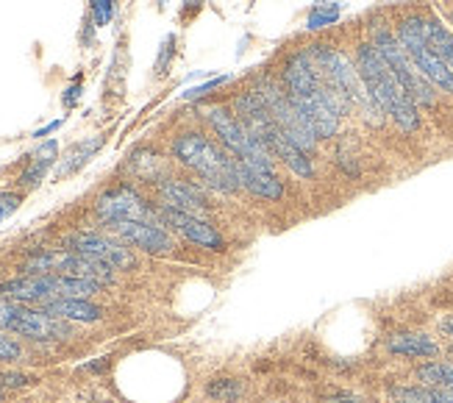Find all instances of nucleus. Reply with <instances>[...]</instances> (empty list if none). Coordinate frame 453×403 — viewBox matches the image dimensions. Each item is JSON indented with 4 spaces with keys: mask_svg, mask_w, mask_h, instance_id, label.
I'll return each mask as SVG.
<instances>
[{
    "mask_svg": "<svg viewBox=\"0 0 453 403\" xmlns=\"http://www.w3.org/2000/svg\"><path fill=\"white\" fill-rule=\"evenodd\" d=\"M281 87L292 106L306 120L318 139H331L340 131V120L350 112L345 95L314 65L309 50H295L287 56L281 70Z\"/></svg>",
    "mask_w": 453,
    "mask_h": 403,
    "instance_id": "nucleus-1",
    "label": "nucleus"
},
{
    "mask_svg": "<svg viewBox=\"0 0 453 403\" xmlns=\"http://www.w3.org/2000/svg\"><path fill=\"white\" fill-rule=\"evenodd\" d=\"M353 65L359 70V78H362L367 95L376 100V106L392 120V123L406 134L420 128V106L415 104V97L401 87V81L389 70L384 56L372 48V43L357 45Z\"/></svg>",
    "mask_w": 453,
    "mask_h": 403,
    "instance_id": "nucleus-2",
    "label": "nucleus"
},
{
    "mask_svg": "<svg viewBox=\"0 0 453 403\" xmlns=\"http://www.w3.org/2000/svg\"><path fill=\"white\" fill-rule=\"evenodd\" d=\"M173 156L181 161L187 170H192L203 184L214 192H240V178H236L234 156L220 145L198 131H184L173 139Z\"/></svg>",
    "mask_w": 453,
    "mask_h": 403,
    "instance_id": "nucleus-3",
    "label": "nucleus"
},
{
    "mask_svg": "<svg viewBox=\"0 0 453 403\" xmlns=\"http://www.w3.org/2000/svg\"><path fill=\"white\" fill-rule=\"evenodd\" d=\"M101 290V284H92L84 278H70L58 273H45V275H19L12 278L6 284H0V298L17 300L26 306H45L50 300H65V298H89Z\"/></svg>",
    "mask_w": 453,
    "mask_h": 403,
    "instance_id": "nucleus-4",
    "label": "nucleus"
},
{
    "mask_svg": "<svg viewBox=\"0 0 453 403\" xmlns=\"http://www.w3.org/2000/svg\"><path fill=\"white\" fill-rule=\"evenodd\" d=\"M309 56L314 58V65H318L323 70V75L331 81L334 87H337L345 100L350 104V109L357 106L362 109L365 120H372V123H381L384 120V112L376 106V100H372L362 84V78H359V70L357 65H353V58H348L340 48H334V45H311L309 48Z\"/></svg>",
    "mask_w": 453,
    "mask_h": 403,
    "instance_id": "nucleus-5",
    "label": "nucleus"
},
{
    "mask_svg": "<svg viewBox=\"0 0 453 403\" xmlns=\"http://www.w3.org/2000/svg\"><path fill=\"white\" fill-rule=\"evenodd\" d=\"M209 128L218 136V143L234 156L242 161H253V165H267L275 167V156L273 151L262 143L259 136H253L240 117L234 114L231 106H209L203 112Z\"/></svg>",
    "mask_w": 453,
    "mask_h": 403,
    "instance_id": "nucleus-6",
    "label": "nucleus"
},
{
    "mask_svg": "<svg viewBox=\"0 0 453 403\" xmlns=\"http://www.w3.org/2000/svg\"><path fill=\"white\" fill-rule=\"evenodd\" d=\"M370 43H372V48H376L384 56V62L389 65L392 73H395V78L401 81V87L411 97H415L418 106H434L437 104V89H434V84H431V81L415 67V62H411L409 53L403 50V45L398 43L395 31H389L384 26L372 28Z\"/></svg>",
    "mask_w": 453,
    "mask_h": 403,
    "instance_id": "nucleus-7",
    "label": "nucleus"
},
{
    "mask_svg": "<svg viewBox=\"0 0 453 403\" xmlns=\"http://www.w3.org/2000/svg\"><path fill=\"white\" fill-rule=\"evenodd\" d=\"M398 43L409 53V58L415 62V67L434 84L437 92L453 95V70L442 62V58L428 48L426 34H423V14H409L403 17L395 28Z\"/></svg>",
    "mask_w": 453,
    "mask_h": 403,
    "instance_id": "nucleus-8",
    "label": "nucleus"
},
{
    "mask_svg": "<svg viewBox=\"0 0 453 403\" xmlns=\"http://www.w3.org/2000/svg\"><path fill=\"white\" fill-rule=\"evenodd\" d=\"M256 92L262 95L265 100V106L270 109L273 120H275V126H279L295 145H298L301 151H306L309 156L318 151V143L320 139L314 136V131L306 126V120L298 114V109L292 106V100L287 97L284 87H281V81H275L270 75H262L259 81H256Z\"/></svg>",
    "mask_w": 453,
    "mask_h": 403,
    "instance_id": "nucleus-9",
    "label": "nucleus"
},
{
    "mask_svg": "<svg viewBox=\"0 0 453 403\" xmlns=\"http://www.w3.org/2000/svg\"><path fill=\"white\" fill-rule=\"evenodd\" d=\"M26 275H45V273H58L70 278H84L92 284H111L114 281V267L104 265V261L81 256L75 251H42L26 261Z\"/></svg>",
    "mask_w": 453,
    "mask_h": 403,
    "instance_id": "nucleus-10",
    "label": "nucleus"
},
{
    "mask_svg": "<svg viewBox=\"0 0 453 403\" xmlns=\"http://www.w3.org/2000/svg\"><path fill=\"white\" fill-rule=\"evenodd\" d=\"M97 217L104 223H117V220H142V223H162L159 220V206H150L148 200L131 190V187H111L106 190L95 204Z\"/></svg>",
    "mask_w": 453,
    "mask_h": 403,
    "instance_id": "nucleus-11",
    "label": "nucleus"
},
{
    "mask_svg": "<svg viewBox=\"0 0 453 403\" xmlns=\"http://www.w3.org/2000/svg\"><path fill=\"white\" fill-rule=\"evenodd\" d=\"M67 251L97 259V261H104V265H109L114 270H134L136 267V259L126 248V242H114V239H109L104 234H92V231L73 234L67 239Z\"/></svg>",
    "mask_w": 453,
    "mask_h": 403,
    "instance_id": "nucleus-12",
    "label": "nucleus"
},
{
    "mask_svg": "<svg viewBox=\"0 0 453 403\" xmlns=\"http://www.w3.org/2000/svg\"><path fill=\"white\" fill-rule=\"evenodd\" d=\"M109 231L126 242L131 248H140L153 256H165L175 248L170 231L162 229V223H142V220H117V223H106Z\"/></svg>",
    "mask_w": 453,
    "mask_h": 403,
    "instance_id": "nucleus-13",
    "label": "nucleus"
},
{
    "mask_svg": "<svg viewBox=\"0 0 453 403\" xmlns=\"http://www.w3.org/2000/svg\"><path fill=\"white\" fill-rule=\"evenodd\" d=\"M159 220L165 226H170L175 234H181L187 242H192V245H198V248H206V251H223L226 248V239L220 236V231L214 229L209 220H203L198 214L159 206Z\"/></svg>",
    "mask_w": 453,
    "mask_h": 403,
    "instance_id": "nucleus-14",
    "label": "nucleus"
},
{
    "mask_svg": "<svg viewBox=\"0 0 453 403\" xmlns=\"http://www.w3.org/2000/svg\"><path fill=\"white\" fill-rule=\"evenodd\" d=\"M159 195H162V206L167 209H179V212H189L203 217L209 209V200L201 184L195 181H184V178H162L159 181Z\"/></svg>",
    "mask_w": 453,
    "mask_h": 403,
    "instance_id": "nucleus-15",
    "label": "nucleus"
},
{
    "mask_svg": "<svg viewBox=\"0 0 453 403\" xmlns=\"http://www.w3.org/2000/svg\"><path fill=\"white\" fill-rule=\"evenodd\" d=\"M236 178H240V187L248 190L256 198L265 200H281L284 198V181L275 175V167L267 165H253V161L234 159Z\"/></svg>",
    "mask_w": 453,
    "mask_h": 403,
    "instance_id": "nucleus-16",
    "label": "nucleus"
},
{
    "mask_svg": "<svg viewBox=\"0 0 453 403\" xmlns=\"http://www.w3.org/2000/svg\"><path fill=\"white\" fill-rule=\"evenodd\" d=\"M387 351L403 359H434L440 356V342L423 331H398L387 337Z\"/></svg>",
    "mask_w": 453,
    "mask_h": 403,
    "instance_id": "nucleus-17",
    "label": "nucleus"
},
{
    "mask_svg": "<svg viewBox=\"0 0 453 403\" xmlns=\"http://www.w3.org/2000/svg\"><path fill=\"white\" fill-rule=\"evenodd\" d=\"M270 151H273V156L279 159L289 173H295V175L303 178V181L314 178L311 156H309L306 151H301L298 145H295L292 139H289L281 128L273 134V139H270Z\"/></svg>",
    "mask_w": 453,
    "mask_h": 403,
    "instance_id": "nucleus-18",
    "label": "nucleus"
},
{
    "mask_svg": "<svg viewBox=\"0 0 453 403\" xmlns=\"http://www.w3.org/2000/svg\"><path fill=\"white\" fill-rule=\"evenodd\" d=\"M106 139L104 136H89V139H81V143H75L62 159H58V165H56V178L62 181V178H70L75 175L78 170H84L89 165V159L104 148Z\"/></svg>",
    "mask_w": 453,
    "mask_h": 403,
    "instance_id": "nucleus-19",
    "label": "nucleus"
},
{
    "mask_svg": "<svg viewBox=\"0 0 453 403\" xmlns=\"http://www.w3.org/2000/svg\"><path fill=\"white\" fill-rule=\"evenodd\" d=\"M42 312H48L50 317L58 320H75V322H97L101 320V306L89 304L87 298H65V300H50V304L39 306Z\"/></svg>",
    "mask_w": 453,
    "mask_h": 403,
    "instance_id": "nucleus-20",
    "label": "nucleus"
},
{
    "mask_svg": "<svg viewBox=\"0 0 453 403\" xmlns=\"http://www.w3.org/2000/svg\"><path fill=\"white\" fill-rule=\"evenodd\" d=\"M423 34H426L428 48L453 70V31L442 23L437 14H426L423 17Z\"/></svg>",
    "mask_w": 453,
    "mask_h": 403,
    "instance_id": "nucleus-21",
    "label": "nucleus"
},
{
    "mask_svg": "<svg viewBox=\"0 0 453 403\" xmlns=\"http://www.w3.org/2000/svg\"><path fill=\"white\" fill-rule=\"evenodd\" d=\"M56 156H58V143H56V139H48L45 145H39L34 151L31 161H28V167L23 170V175H19V184L28 187V190L39 187V181H42L48 175V170L56 165Z\"/></svg>",
    "mask_w": 453,
    "mask_h": 403,
    "instance_id": "nucleus-22",
    "label": "nucleus"
},
{
    "mask_svg": "<svg viewBox=\"0 0 453 403\" xmlns=\"http://www.w3.org/2000/svg\"><path fill=\"white\" fill-rule=\"evenodd\" d=\"M392 403H453V390H440V387H395L389 392Z\"/></svg>",
    "mask_w": 453,
    "mask_h": 403,
    "instance_id": "nucleus-23",
    "label": "nucleus"
},
{
    "mask_svg": "<svg viewBox=\"0 0 453 403\" xmlns=\"http://www.w3.org/2000/svg\"><path fill=\"white\" fill-rule=\"evenodd\" d=\"M418 384L423 387H440V390H453V361H423L415 370Z\"/></svg>",
    "mask_w": 453,
    "mask_h": 403,
    "instance_id": "nucleus-24",
    "label": "nucleus"
},
{
    "mask_svg": "<svg viewBox=\"0 0 453 403\" xmlns=\"http://www.w3.org/2000/svg\"><path fill=\"white\" fill-rule=\"evenodd\" d=\"M342 17V4L340 0H314L309 14H306V31H323L337 26Z\"/></svg>",
    "mask_w": 453,
    "mask_h": 403,
    "instance_id": "nucleus-25",
    "label": "nucleus"
},
{
    "mask_svg": "<svg viewBox=\"0 0 453 403\" xmlns=\"http://www.w3.org/2000/svg\"><path fill=\"white\" fill-rule=\"evenodd\" d=\"M209 395L220 403H234L242 395V384L236 378H220V381H214V384H209Z\"/></svg>",
    "mask_w": 453,
    "mask_h": 403,
    "instance_id": "nucleus-26",
    "label": "nucleus"
},
{
    "mask_svg": "<svg viewBox=\"0 0 453 403\" xmlns=\"http://www.w3.org/2000/svg\"><path fill=\"white\" fill-rule=\"evenodd\" d=\"M117 12V0H89V19L95 23V28H104L114 19Z\"/></svg>",
    "mask_w": 453,
    "mask_h": 403,
    "instance_id": "nucleus-27",
    "label": "nucleus"
},
{
    "mask_svg": "<svg viewBox=\"0 0 453 403\" xmlns=\"http://www.w3.org/2000/svg\"><path fill=\"white\" fill-rule=\"evenodd\" d=\"M173 56H175V34H167L159 45V56H156V65H153V75L156 78H165L170 65H173Z\"/></svg>",
    "mask_w": 453,
    "mask_h": 403,
    "instance_id": "nucleus-28",
    "label": "nucleus"
},
{
    "mask_svg": "<svg viewBox=\"0 0 453 403\" xmlns=\"http://www.w3.org/2000/svg\"><path fill=\"white\" fill-rule=\"evenodd\" d=\"M17 359H23V348H19V342L0 331V361H17Z\"/></svg>",
    "mask_w": 453,
    "mask_h": 403,
    "instance_id": "nucleus-29",
    "label": "nucleus"
},
{
    "mask_svg": "<svg viewBox=\"0 0 453 403\" xmlns=\"http://www.w3.org/2000/svg\"><path fill=\"white\" fill-rule=\"evenodd\" d=\"M17 209H19V198L12 192H0V223L9 220Z\"/></svg>",
    "mask_w": 453,
    "mask_h": 403,
    "instance_id": "nucleus-30",
    "label": "nucleus"
},
{
    "mask_svg": "<svg viewBox=\"0 0 453 403\" xmlns=\"http://www.w3.org/2000/svg\"><path fill=\"white\" fill-rule=\"evenodd\" d=\"M226 81H228V75H218V78H211V81H206V84L203 87H192L189 92H184V97H203V95H209L211 89H218V87H223L226 84Z\"/></svg>",
    "mask_w": 453,
    "mask_h": 403,
    "instance_id": "nucleus-31",
    "label": "nucleus"
},
{
    "mask_svg": "<svg viewBox=\"0 0 453 403\" xmlns=\"http://www.w3.org/2000/svg\"><path fill=\"white\" fill-rule=\"evenodd\" d=\"M31 376H23V373H0V387H26L31 384Z\"/></svg>",
    "mask_w": 453,
    "mask_h": 403,
    "instance_id": "nucleus-32",
    "label": "nucleus"
},
{
    "mask_svg": "<svg viewBox=\"0 0 453 403\" xmlns=\"http://www.w3.org/2000/svg\"><path fill=\"white\" fill-rule=\"evenodd\" d=\"M81 84H73V87H67L65 89V95H62V104H65V109H73L78 100H81Z\"/></svg>",
    "mask_w": 453,
    "mask_h": 403,
    "instance_id": "nucleus-33",
    "label": "nucleus"
},
{
    "mask_svg": "<svg viewBox=\"0 0 453 403\" xmlns=\"http://www.w3.org/2000/svg\"><path fill=\"white\" fill-rule=\"evenodd\" d=\"M326 403H362V398L353 392H334L326 398Z\"/></svg>",
    "mask_w": 453,
    "mask_h": 403,
    "instance_id": "nucleus-34",
    "label": "nucleus"
},
{
    "mask_svg": "<svg viewBox=\"0 0 453 403\" xmlns=\"http://www.w3.org/2000/svg\"><path fill=\"white\" fill-rule=\"evenodd\" d=\"M65 126V120H53V123H48V126H42V128H36L31 136L34 139H42V136H48V134H53V131H58V128H62Z\"/></svg>",
    "mask_w": 453,
    "mask_h": 403,
    "instance_id": "nucleus-35",
    "label": "nucleus"
},
{
    "mask_svg": "<svg viewBox=\"0 0 453 403\" xmlns=\"http://www.w3.org/2000/svg\"><path fill=\"white\" fill-rule=\"evenodd\" d=\"M203 4H206V0H184V6H181V14H184V17H187L189 12L195 14V12H198V9H201Z\"/></svg>",
    "mask_w": 453,
    "mask_h": 403,
    "instance_id": "nucleus-36",
    "label": "nucleus"
},
{
    "mask_svg": "<svg viewBox=\"0 0 453 403\" xmlns=\"http://www.w3.org/2000/svg\"><path fill=\"white\" fill-rule=\"evenodd\" d=\"M440 329H442V334H445V337H450V339H453V317H445V320L440 322Z\"/></svg>",
    "mask_w": 453,
    "mask_h": 403,
    "instance_id": "nucleus-37",
    "label": "nucleus"
},
{
    "mask_svg": "<svg viewBox=\"0 0 453 403\" xmlns=\"http://www.w3.org/2000/svg\"><path fill=\"white\" fill-rule=\"evenodd\" d=\"M156 4H159V9H165V6H167V0H156Z\"/></svg>",
    "mask_w": 453,
    "mask_h": 403,
    "instance_id": "nucleus-38",
    "label": "nucleus"
},
{
    "mask_svg": "<svg viewBox=\"0 0 453 403\" xmlns=\"http://www.w3.org/2000/svg\"><path fill=\"white\" fill-rule=\"evenodd\" d=\"M448 356H450V361H453V348H450V351H448Z\"/></svg>",
    "mask_w": 453,
    "mask_h": 403,
    "instance_id": "nucleus-39",
    "label": "nucleus"
},
{
    "mask_svg": "<svg viewBox=\"0 0 453 403\" xmlns=\"http://www.w3.org/2000/svg\"><path fill=\"white\" fill-rule=\"evenodd\" d=\"M450 23H453V14H450Z\"/></svg>",
    "mask_w": 453,
    "mask_h": 403,
    "instance_id": "nucleus-40",
    "label": "nucleus"
},
{
    "mask_svg": "<svg viewBox=\"0 0 453 403\" xmlns=\"http://www.w3.org/2000/svg\"><path fill=\"white\" fill-rule=\"evenodd\" d=\"M248 4H253V0H248Z\"/></svg>",
    "mask_w": 453,
    "mask_h": 403,
    "instance_id": "nucleus-41",
    "label": "nucleus"
}]
</instances>
